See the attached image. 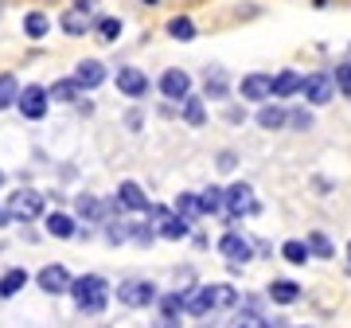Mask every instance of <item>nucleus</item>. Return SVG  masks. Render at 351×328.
<instances>
[{
    "mask_svg": "<svg viewBox=\"0 0 351 328\" xmlns=\"http://www.w3.org/2000/svg\"><path fill=\"white\" fill-rule=\"evenodd\" d=\"M71 297H75V305L82 313H101V309L110 305V285H106L101 274H86V278H75Z\"/></svg>",
    "mask_w": 351,
    "mask_h": 328,
    "instance_id": "obj_1",
    "label": "nucleus"
},
{
    "mask_svg": "<svg viewBox=\"0 0 351 328\" xmlns=\"http://www.w3.org/2000/svg\"><path fill=\"white\" fill-rule=\"evenodd\" d=\"M117 301L125 305V309H149V305L160 301V293H156V285L145 281V278H125L117 285Z\"/></svg>",
    "mask_w": 351,
    "mask_h": 328,
    "instance_id": "obj_2",
    "label": "nucleus"
},
{
    "mask_svg": "<svg viewBox=\"0 0 351 328\" xmlns=\"http://www.w3.org/2000/svg\"><path fill=\"white\" fill-rule=\"evenodd\" d=\"M226 219L234 223V219H242V215H262V203L254 200V188L246 184V180H239V184H230L226 188Z\"/></svg>",
    "mask_w": 351,
    "mask_h": 328,
    "instance_id": "obj_3",
    "label": "nucleus"
},
{
    "mask_svg": "<svg viewBox=\"0 0 351 328\" xmlns=\"http://www.w3.org/2000/svg\"><path fill=\"white\" fill-rule=\"evenodd\" d=\"M215 246H219V254H223L230 266H246L254 258V250H258V246H254V239H246V235H239V231H226Z\"/></svg>",
    "mask_w": 351,
    "mask_h": 328,
    "instance_id": "obj_4",
    "label": "nucleus"
},
{
    "mask_svg": "<svg viewBox=\"0 0 351 328\" xmlns=\"http://www.w3.org/2000/svg\"><path fill=\"white\" fill-rule=\"evenodd\" d=\"M4 211L12 215V219H20V223L39 219V215H43V196H39L36 188H24V191H16L12 200H8V207H4Z\"/></svg>",
    "mask_w": 351,
    "mask_h": 328,
    "instance_id": "obj_5",
    "label": "nucleus"
},
{
    "mask_svg": "<svg viewBox=\"0 0 351 328\" xmlns=\"http://www.w3.org/2000/svg\"><path fill=\"white\" fill-rule=\"evenodd\" d=\"M304 98L313 102V106H328V102L336 98V78L324 75V71H316V75H304Z\"/></svg>",
    "mask_w": 351,
    "mask_h": 328,
    "instance_id": "obj_6",
    "label": "nucleus"
},
{
    "mask_svg": "<svg viewBox=\"0 0 351 328\" xmlns=\"http://www.w3.org/2000/svg\"><path fill=\"white\" fill-rule=\"evenodd\" d=\"M160 94L172 102H188L191 98V75L188 71H180V67H172V71H164L160 75Z\"/></svg>",
    "mask_w": 351,
    "mask_h": 328,
    "instance_id": "obj_7",
    "label": "nucleus"
},
{
    "mask_svg": "<svg viewBox=\"0 0 351 328\" xmlns=\"http://www.w3.org/2000/svg\"><path fill=\"white\" fill-rule=\"evenodd\" d=\"M71 285H75V278H71V270H66V266H43V270H39V290L43 293H55V297H59V293H71Z\"/></svg>",
    "mask_w": 351,
    "mask_h": 328,
    "instance_id": "obj_8",
    "label": "nucleus"
},
{
    "mask_svg": "<svg viewBox=\"0 0 351 328\" xmlns=\"http://www.w3.org/2000/svg\"><path fill=\"white\" fill-rule=\"evenodd\" d=\"M47 98H51V94L43 86H24L16 106H20V114H24L27 121H39V117L47 114Z\"/></svg>",
    "mask_w": 351,
    "mask_h": 328,
    "instance_id": "obj_9",
    "label": "nucleus"
},
{
    "mask_svg": "<svg viewBox=\"0 0 351 328\" xmlns=\"http://www.w3.org/2000/svg\"><path fill=\"white\" fill-rule=\"evenodd\" d=\"M117 90H121L125 98H145V94H149V75L137 71V67H121V71H117Z\"/></svg>",
    "mask_w": 351,
    "mask_h": 328,
    "instance_id": "obj_10",
    "label": "nucleus"
},
{
    "mask_svg": "<svg viewBox=\"0 0 351 328\" xmlns=\"http://www.w3.org/2000/svg\"><path fill=\"white\" fill-rule=\"evenodd\" d=\"M239 90H242V98H246V102L274 98V75H246L239 82Z\"/></svg>",
    "mask_w": 351,
    "mask_h": 328,
    "instance_id": "obj_11",
    "label": "nucleus"
},
{
    "mask_svg": "<svg viewBox=\"0 0 351 328\" xmlns=\"http://www.w3.org/2000/svg\"><path fill=\"white\" fill-rule=\"evenodd\" d=\"M117 203H121V207H125V211H145L149 215V196H145V191H141V184H133V180H125V184H121V188H117Z\"/></svg>",
    "mask_w": 351,
    "mask_h": 328,
    "instance_id": "obj_12",
    "label": "nucleus"
},
{
    "mask_svg": "<svg viewBox=\"0 0 351 328\" xmlns=\"http://www.w3.org/2000/svg\"><path fill=\"white\" fill-rule=\"evenodd\" d=\"M265 297L274 305H293V301H301V285L297 281H289V278H277L265 285Z\"/></svg>",
    "mask_w": 351,
    "mask_h": 328,
    "instance_id": "obj_13",
    "label": "nucleus"
},
{
    "mask_svg": "<svg viewBox=\"0 0 351 328\" xmlns=\"http://www.w3.org/2000/svg\"><path fill=\"white\" fill-rule=\"evenodd\" d=\"M75 78H78V86L82 90H94L106 82V67L98 63V59H82V63L75 67Z\"/></svg>",
    "mask_w": 351,
    "mask_h": 328,
    "instance_id": "obj_14",
    "label": "nucleus"
},
{
    "mask_svg": "<svg viewBox=\"0 0 351 328\" xmlns=\"http://www.w3.org/2000/svg\"><path fill=\"white\" fill-rule=\"evenodd\" d=\"M156 235H160V239L180 242V239H188V235H191V223H188V219H180L176 211H168L160 223H156Z\"/></svg>",
    "mask_w": 351,
    "mask_h": 328,
    "instance_id": "obj_15",
    "label": "nucleus"
},
{
    "mask_svg": "<svg viewBox=\"0 0 351 328\" xmlns=\"http://www.w3.org/2000/svg\"><path fill=\"white\" fill-rule=\"evenodd\" d=\"M211 309H215L211 285H195V290L188 293V305H184V313H188V316H207Z\"/></svg>",
    "mask_w": 351,
    "mask_h": 328,
    "instance_id": "obj_16",
    "label": "nucleus"
},
{
    "mask_svg": "<svg viewBox=\"0 0 351 328\" xmlns=\"http://www.w3.org/2000/svg\"><path fill=\"white\" fill-rule=\"evenodd\" d=\"M304 90V78L297 71H281L274 75V98H293V94H301Z\"/></svg>",
    "mask_w": 351,
    "mask_h": 328,
    "instance_id": "obj_17",
    "label": "nucleus"
},
{
    "mask_svg": "<svg viewBox=\"0 0 351 328\" xmlns=\"http://www.w3.org/2000/svg\"><path fill=\"white\" fill-rule=\"evenodd\" d=\"M176 215H180V219H188V223L203 219V200L195 196V191H180V196H176Z\"/></svg>",
    "mask_w": 351,
    "mask_h": 328,
    "instance_id": "obj_18",
    "label": "nucleus"
},
{
    "mask_svg": "<svg viewBox=\"0 0 351 328\" xmlns=\"http://www.w3.org/2000/svg\"><path fill=\"white\" fill-rule=\"evenodd\" d=\"M203 90H207V98H226V94H230V82H226L223 67H207V75H203Z\"/></svg>",
    "mask_w": 351,
    "mask_h": 328,
    "instance_id": "obj_19",
    "label": "nucleus"
},
{
    "mask_svg": "<svg viewBox=\"0 0 351 328\" xmlns=\"http://www.w3.org/2000/svg\"><path fill=\"white\" fill-rule=\"evenodd\" d=\"M47 235H51V239H71V235H78V227H75V219H71V215L51 211L47 215Z\"/></svg>",
    "mask_w": 351,
    "mask_h": 328,
    "instance_id": "obj_20",
    "label": "nucleus"
},
{
    "mask_svg": "<svg viewBox=\"0 0 351 328\" xmlns=\"http://www.w3.org/2000/svg\"><path fill=\"white\" fill-rule=\"evenodd\" d=\"M281 258H285L289 266H304L308 258H313V250H308V242H304V239H285V246H281Z\"/></svg>",
    "mask_w": 351,
    "mask_h": 328,
    "instance_id": "obj_21",
    "label": "nucleus"
},
{
    "mask_svg": "<svg viewBox=\"0 0 351 328\" xmlns=\"http://www.w3.org/2000/svg\"><path fill=\"white\" fill-rule=\"evenodd\" d=\"M258 126L262 129H285L289 110H281V106H262V110H258Z\"/></svg>",
    "mask_w": 351,
    "mask_h": 328,
    "instance_id": "obj_22",
    "label": "nucleus"
},
{
    "mask_svg": "<svg viewBox=\"0 0 351 328\" xmlns=\"http://www.w3.org/2000/svg\"><path fill=\"white\" fill-rule=\"evenodd\" d=\"M199 200H203V215H223L226 211V191L215 188V184L199 191Z\"/></svg>",
    "mask_w": 351,
    "mask_h": 328,
    "instance_id": "obj_23",
    "label": "nucleus"
},
{
    "mask_svg": "<svg viewBox=\"0 0 351 328\" xmlns=\"http://www.w3.org/2000/svg\"><path fill=\"white\" fill-rule=\"evenodd\" d=\"M184 305H188V293H160V301H156V313H172V316H184Z\"/></svg>",
    "mask_w": 351,
    "mask_h": 328,
    "instance_id": "obj_24",
    "label": "nucleus"
},
{
    "mask_svg": "<svg viewBox=\"0 0 351 328\" xmlns=\"http://www.w3.org/2000/svg\"><path fill=\"white\" fill-rule=\"evenodd\" d=\"M304 242H308L313 258H324V262H328V258H336V246H332V239H328L324 231H313V235H308Z\"/></svg>",
    "mask_w": 351,
    "mask_h": 328,
    "instance_id": "obj_25",
    "label": "nucleus"
},
{
    "mask_svg": "<svg viewBox=\"0 0 351 328\" xmlns=\"http://www.w3.org/2000/svg\"><path fill=\"white\" fill-rule=\"evenodd\" d=\"M75 207H78L82 219H106V215H110V207H106L101 200H94V196H78Z\"/></svg>",
    "mask_w": 351,
    "mask_h": 328,
    "instance_id": "obj_26",
    "label": "nucleus"
},
{
    "mask_svg": "<svg viewBox=\"0 0 351 328\" xmlns=\"http://www.w3.org/2000/svg\"><path fill=\"white\" fill-rule=\"evenodd\" d=\"M24 285H27V270H8V274L0 278V297H16Z\"/></svg>",
    "mask_w": 351,
    "mask_h": 328,
    "instance_id": "obj_27",
    "label": "nucleus"
},
{
    "mask_svg": "<svg viewBox=\"0 0 351 328\" xmlns=\"http://www.w3.org/2000/svg\"><path fill=\"white\" fill-rule=\"evenodd\" d=\"M90 27V12H82V8H71V12L63 16V32L66 36H82Z\"/></svg>",
    "mask_w": 351,
    "mask_h": 328,
    "instance_id": "obj_28",
    "label": "nucleus"
},
{
    "mask_svg": "<svg viewBox=\"0 0 351 328\" xmlns=\"http://www.w3.org/2000/svg\"><path fill=\"white\" fill-rule=\"evenodd\" d=\"M47 94H51V98H59V102H75L78 94H82V86H78V78H59Z\"/></svg>",
    "mask_w": 351,
    "mask_h": 328,
    "instance_id": "obj_29",
    "label": "nucleus"
},
{
    "mask_svg": "<svg viewBox=\"0 0 351 328\" xmlns=\"http://www.w3.org/2000/svg\"><path fill=\"white\" fill-rule=\"evenodd\" d=\"M211 301H215V309H234L239 305V290L234 285H211Z\"/></svg>",
    "mask_w": 351,
    "mask_h": 328,
    "instance_id": "obj_30",
    "label": "nucleus"
},
{
    "mask_svg": "<svg viewBox=\"0 0 351 328\" xmlns=\"http://www.w3.org/2000/svg\"><path fill=\"white\" fill-rule=\"evenodd\" d=\"M47 27H51V20H47L43 12H27V16H24V32H27L32 39H43V36H47Z\"/></svg>",
    "mask_w": 351,
    "mask_h": 328,
    "instance_id": "obj_31",
    "label": "nucleus"
},
{
    "mask_svg": "<svg viewBox=\"0 0 351 328\" xmlns=\"http://www.w3.org/2000/svg\"><path fill=\"white\" fill-rule=\"evenodd\" d=\"M12 102H20V82H16V75H0V110Z\"/></svg>",
    "mask_w": 351,
    "mask_h": 328,
    "instance_id": "obj_32",
    "label": "nucleus"
},
{
    "mask_svg": "<svg viewBox=\"0 0 351 328\" xmlns=\"http://www.w3.org/2000/svg\"><path fill=\"white\" fill-rule=\"evenodd\" d=\"M168 36L188 43V39H195V24H191L188 16H176V20H168Z\"/></svg>",
    "mask_w": 351,
    "mask_h": 328,
    "instance_id": "obj_33",
    "label": "nucleus"
},
{
    "mask_svg": "<svg viewBox=\"0 0 351 328\" xmlns=\"http://www.w3.org/2000/svg\"><path fill=\"white\" fill-rule=\"evenodd\" d=\"M184 121H188V126H203V121H207L203 98H188V102H184Z\"/></svg>",
    "mask_w": 351,
    "mask_h": 328,
    "instance_id": "obj_34",
    "label": "nucleus"
},
{
    "mask_svg": "<svg viewBox=\"0 0 351 328\" xmlns=\"http://www.w3.org/2000/svg\"><path fill=\"white\" fill-rule=\"evenodd\" d=\"M98 36L106 39V43H113V39L121 36V20H117V16H101L98 20Z\"/></svg>",
    "mask_w": 351,
    "mask_h": 328,
    "instance_id": "obj_35",
    "label": "nucleus"
},
{
    "mask_svg": "<svg viewBox=\"0 0 351 328\" xmlns=\"http://www.w3.org/2000/svg\"><path fill=\"white\" fill-rule=\"evenodd\" d=\"M230 328H265V316L258 313V309H246L242 316H234V320H230Z\"/></svg>",
    "mask_w": 351,
    "mask_h": 328,
    "instance_id": "obj_36",
    "label": "nucleus"
},
{
    "mask_svg": "<svg viewBox=\"0 0 351 328\" xmlns=\"http://www.w3.org/2000/svg\"><path fill=\"white\" fill-rule=\"evenodd\" d=\"M332 78H336V90H339V94H343V98H351V63H339Z\"/></svg>",
    "mask_w": 351,
    "mask_h": 328,
    "instance_id": "obj_37",
    "label": "nucleus"
},
{
    "mask_svg": "<svg viewBox=\"0 0 351 328\" xmlns=\"http://www.w3.org/2000/svg\"><path fill=\"white\" fill-rule=\"evenodd\" d=\"M106 235H110V242H129L133 239V223H110Z\"/></svg>",
    "mask_w": 351,
    "mask_h": 328,
    "instance_id": "obj_38",
    "label": "nucleus"
},
{
    "mask_svg": "<svg viewBox=\"0 0 351 328\" xmlns=\"http://www.w3.org/2000/svg\"><path fill=\"white\" fill-rule=\"evenodd\" d=\"M152 239H156V227H149V223H133V242L149 246Z\"/></svg>",
    "mask_w": 351,
    "mask_h": 328,
    "instance_id": "obj_39",
    "label": "nucleus"
},
{
    "mask_svg": "<svg viewBox=\"0 0 351 328\" xmlns=\"http://www.w3.org/2000/svg\"><path fill=\"white\" fill-rule=\"evenodd\" d=\"M289 126L293 129H313V114H308V110H289Z\"/></svg>",
    "mask_w": 351,
    "mask_h": 328,
    "instance_id": "obj_40",
    "label": "nucleus"
},
{
    "mask_svg": "<svg viewBox=\"0 0 351 328\" xmlns=\"http://www.w3.org/2000/svg\"><path fill=\"white\" fill-rule=\"evenodd\" d=\"M152 328H184V320L172 316V313H156L152 316Z\"/></svg>",
    "mask_w": 351,
    "mask_h": 328,
    "instance_id": "obj_41",
    "label": "nucleus"
},
{
    "mask_svg": "<svg viewBox=\"0 0 351 328\" xmlns=\"http://www.w3.org/2000/svg\"><path fill=\"white\" fill-rule=\"evenodd\" d=\"M234 164H239V156H234V152H219V168H223V172H230Z\"/></svg>",
    "mask_w": 351,
    "mask_h": 328,
    "instance_id": "obj_42",
    "label": "nucleus"
},
{
    "mask_svg": "<svg viewBox=\"0 0 351 328\" xmlns=\"http://www.w3.org/2000/svg\"><path fill=\"white\" fill-rule=\"evenodd\" d=\"M75 8H82V12H94V0H75Z\"/></svg>",
    "mask_w": 351,
    "mask_h": 328,
    "instance_id": "obj_43",
    "label": "nucleus"
},
{
    "mask_svg": "<svg viewBox=\"0 0 351 328\" xmlns=\"http://www.w3.org/2000/svg\"><path fill=\"white\" fill-rule=\"evenodd\" d=\"M265 328H289V325L281 320V316H277V320H265Z\"/></svg>",
    "mask_w": 351,
    "mask_h": 328,
    "instance_id": "obj_44",
    "label": "nucleus"
},
{
    "mask_svg": "<svg viewBox=\"0 0 351 328\" xmlns=\"http://www.w3.org/2000/svg\"><path fill=\"white\" fill-rule=\"evenodd\" d=\"M4 223H12V215H8L4 207H0V227H4Z\"/></svg>",
    "mask_w": 351,
    "mask_h": 328,
    "instance_id": "obj_45",
    "label": "nucleus"
},
{
    "mask_svg": "<svg viewBox=\"0 0 351 328\" xmlns=\"http://www.w3.org/2000/svg\"><path fill=\"white\" fill-rule=\"evenodd\" d=\"M348 258H351V242H348Z\"/></svg>",
    "mask_w": 351,
    "mask_h": 328,
    "instance_id": "obj_46",
    "label": "nucleus"
},
{
    "mask_svg": "<svg viewBox=\"0 0 351 328\" xmlns=\"http://www.w3.org/2000/svg\"><path fill=\"white\" fill-rule=\"evenodd\" d=\"M145 4H156V0H145Z\"/></svg>",
    "mask_w": 351,
    "mask_h": 328,
    "instance_id": "obj_47",
    "label": "nucleus"
},
{
    "mask_svg": "<svg viewBox=\"0 0 351 328\" xmlns=\"http://www.w3.org/2000/svg\"><path fill=\"white\" fill-rule=\"evenodd\" d=\"M0 184H4V172H0Z\"/></svg>",
    "mask_w": 351,
    "mask_h": 328,
    "instance_id": "obj_48",
    "label": "nucleus"
}]
</instances>
